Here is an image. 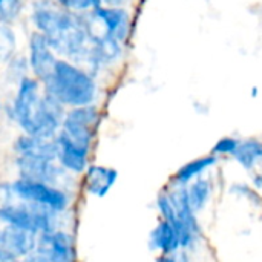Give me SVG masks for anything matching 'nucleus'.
Listing matches in <instances>:
<instances>
[{"mask_svg": "<svg viewBox=\"0 0 262 262\" xmlns=\"http://www.w3.org/2000/svg\"><path fill=\"white\" fill-rule=\"evenodd\" d=\"M32 23L37 32L45 35L55 54L64 55L71 63L89 74L100 69L94 40L89 35L83 17L49 0H38L32 8Z\"/></svg>", "mask_w": 262, "mask_h": 262, "instance_id": "obj_1", "label": "nucleus"}, {"mask_svg": "<svg viewBox=\"0 0 262 262\" xmlns=\"http://www.w3.org/2000/svg\"><path fill=\"white\" fill-rule=\"evenodd\" d=\"M63 107L49 94H41L37 78L25 77L18 81L14 101L8 107V117L26 135L55 138L66 114Z\"/></svg>", "mask_w": 262, "mask_h": 262, "instance_id": "obj_2", "label": "nucleus"}, {"mask_svg": "<svg viewBox=\"0 0 262 262\" xmlns=\"http://www.w3.org/2000/svg\"><path fill=\"white\" fill-rule=\"evenodd\" d=\"M160 220L167 221L178 233L181 250L192 253L203 239V229L198 215L192 210L184 186H170L157 196Z\"/></svg>", "mask_w": 262, "mask_h": 262, "instance_id": "obj_3", "label": "nucleus"}, {"mask_svg": "<svg viewBox=\"0 0 262 262\" xmlns=\"http://www.w3.org/2000/svg\"><path fill=\"white\" fill-rule=\"evenodd\" d=\"M43 84L46 94L69 107L94 104L97 97L94 77L68 60H57L52 75Z\"/></svg>", "mask_w": 262, "mask_h": 262, "instance_id": "obj_4", "label": "nucleus"}, {"mask_svg": "<svg viewBox=\"0 0 262 262\" xmlns=\"http://www.w3.org/2000/svg\"><path fill=\"white\" fill-rule=\"evenodd\" d=\"M58 213L23 201L0 204V224L15 227L34 235L58 230Z\"/></svg>", "mask_w": 262, "mask_h": 262, "instance_id": "obj_5", "label": "nucleus"}, {"mask_svg": "<svg viewBox=\"0 0 262 262\" xmlns=\"http://www.w3.org/2000/svg\"><path fill=\"white\" fill-rule=\"evenodd\" d=\"M9 190L11 196H14L15 200L45 207L58 215L64 213L71 206L69 193L57 186L17 178L15 181L9 183Z\"/></svg>", "mask_w": 262, "mask_h": 262, "instance_id": "obj_6", "label": "nucleus"}, {"mask_svg": "<svg viewBox=\"0 0 262 262\" xmlns=\"http://www.w3.org/2000/svg\"><path fill=\"white\" fill-rule=\"evenodd\" d=\"M100 120V112L94 104L71 107L63 118L60 132L66 138L77 144L92 149V143L97 132V124Z\"/></svg>", "mask_w": 262, "mask_h": 262, "instance_id": "obj_7", "label": "nucleus"}, {"mask_svg": "<svg viewBox=\"0 0 262 262\" xmlns=\"http://www.w3.org/2000/svg\"><path fill=\"white\" fill-rule=\"evenodd\" d=\"M15 169L18 178L21 180L45 183L61 189H64L61 183L66 180L69 173L57 161L28 158V157H15Z\"/></svg>", "mask_w": 262, "mask_h": 262, "instance_id": "obj_8", "label": "nucleus"}, {"mask_svg": "<svg viewBox=\"0 0 262 262\" xmlns=\"http://www.w3.org/2000/svg\"><path fill=\"white\" fill-rule=\"evenodd\" d=\"M37 235L3 226L0 232V262H14L25 259L35 253Z\"/></svg>", "mask_w": 262, "mask_h": 262, "instance_id": "obj_9", "label": "nucleus"}, {"mask_svg": "<svg viewBox=\"0 0 262 262\" xmlns=\"http://www.w3.org/2000/svg\"><path fill=\"white\" fill-rule=\"evenodd\" d=\"M35 253L49 262H75L74 236L64 230L41 233L37 236Z\"/></svg>", "mask_w": 262, "mask_h": 262, "instance_id": "obj_10", "label": "nucleus"}, {"mask_svg": "<svg viewBox=\"0 0 262 262\" xmlns=\"http://www.w3.org/2000/svg\"><path fill=\"white\" fill-rule=\"evenodd\" d=\"M29 68L32 69L35 78L45 83L54 72L57 57L45 35L40 32H34L29 38Z\"/></svg>", "mask_w": 262, "mask_h": 262, "instance_id": "obj_11", "label": "nucleus"}, {"mask_svg": "<svg viewBox=\"0 0 262 262\" xmlns=\"http://www.w3.org/2000/svg\"><path fill=\"white\" fill-rule=\"evenodd\" d=\"M55 141L58 146L57 163L71 175L72 173L74 175H83L86 172V169L89 167L91 149L74 143L72 140L66 138L61 134H57Z\"/></svg>", "mask_w": 262, "mask_h": 262, "instance_id": "obj_12", "label": "nucleus"}, {"mask_svg": "<svg viewBox=\"0 0 262 262\" xmlns=\"http://www.w3.org/2000/svg\"><path fill=\"white\" fill-rule=\"evenodd\" d=\"M12 149L17 157L38 158L48 161H57L58 155V146L55 138H40L26 134L15 138Z\"/></svg>", "mask_w": 262, "mask_h": 262, "instance_id": "obj_13", "label": "nucleus"}, {"mask_svg": "<svg viewBox=\"0 0 262 262\" xmlns=\"http://www.w3.org/2000/svg\"><path fill=\"white\" fill-rule=\"evenodd\" d=\"M83 175L84 190L97 198L106 196L118 180V172L114 167L103 164H89Z\"/></svg>", "mask_w": 262, "mask_h": 262, "instance_id": "obj_14", "label": "nucleus"}, {"mask_svg": "<svg viewBox=\"0 0 262 262\" xmlns=\"http://www.w3.org/2000/svg\"><path fill=\"white\" fill-rule=\"evenodd\" d=\"M149 247L154 252H160V255H177L181 252L177 230L164 220H160L158 224L152 229L149 235Z\"/></svg>", "mask_w": 262, "mask_h": 262, "instance_id": "obj_15", "label": "nucleus"}, {"mask_svg": "<svg viewBox=\"0 0 262 262\" xmlns=\"http://www.w3.org/2000/svg\"><path fill=\"white\" fill-rule=\"evenodd\" d=\"M218 164V157L209 154L200 158H195L186 164H183L172 177L170 186H187L193 180L206 175V172Z\"/></svg>", "mask_w": 262, "mask_h": 262, "instance_id": "obj_16", "label": "nucleus"}, {"mask_svg": "<svg viewBox=\"0 0 262 262\" xmlns=\"http://www.w3.org/2000/svg\"><path fill=\"white\" fill-rule=\"evenodd\" d=\"M184 189H186V196H187V201H189L192 210L198 215L209 206V203L212 200L213 181L207 175H203V177L193 180L192 183H189L187 186H184Z\"/></svg>", "mask_w": 262, "mask_h": 262, "instance_id": "obj_17", "label": "nucleus"}, {"mask_svg": "<svg viewBox=\"0 0 262 262\" xmlns=\"http://www.w3.org/2000/svg\"><path fill=\"white\" fill-rule=\"evenodd\" d=\"M233 160L247 172H253L262 163V141L258 138L241 140L236 152L233 154Z\"/></svg>", "mask_w": 262, "mask_h": 262, "instance_id": "obj_18", "label": "nucleus"}, {"mask_svg": "<svg viewBox=\"0 0 262 262\" xmlns=\"http://www.w3.org/2000/svg\"><path fill=\"white\" fill-rule=\"evenodd\" d=\"M15 49V35L12 29L0 23V63L9 61Z\"/></svg>", "mask_w": 262, "mask_h": 262, "instance_id": "obj_19", "label": "nucleus"}, {"mask_svg": "<svg viewBox=\"0 0 262 262\" xmlns=\"http://www.w3.org/2000/svg\"><path fill=\"white\" fill-rule=\"evenodd\" d=\"M241 140L239 138H235V137H223L220 138L215 146L212 147V155L215 157H233V154L236 152L238 146H239Z\"/></svg>", "mask_w": 262, "mask_h": 262, "instance_id": "obj_20", "label": "nucleus"}, {"mask_svg": "<svg viewBox=\"0 0 262 262\" xmlns=\"http://www.w3.org/2000/svg\"><path fill=\"white\" fill-rule=\"evenodd\" d=\"M21 11V0H0V23H11Z\"/></svg>", "mask_w": 262, "mask_h": 262, "instance_id": "obj_21", "label": "nucleus"}, {"mask_svg": "<svg viewBox=\"0 0 262 262\" xmlns=\"http://www.w3.org/2000/svg\"><path fill=\"white\" fill-rule=\"evenodd\" d=\"M57 3L71 11V12H84V11H94L95 8L101 6V0H57Z\"/></svg>", "mask_w": 262, "mask_h": 262, "instance_id": "obj_22", "label": "nucleus"}, {"mask_svg": "<svg viewBox=\"0 0 262 262\" xmlns=\"http://www.w3.org/2000/svg\"><path fill=\"white\" fill-rule=\"evenodd\" d=\"M157 262H190L187 252H178L177 255H160Z\"/></svg>", "mask_w": 262, "mask_h": 262, "instance_id": "obj_23", "label": "nucleus"}, {"mask_svg": "<svg viewBox=\"0 0 262 262\" xmlns=\"http://www.w3.org/2000/svg\"><path fill=\"white\" fill-rule=\"evenodd\" d=\"M252 183H253V186H255L258 190H262V173H255Z\"/></svg>", "mask_w": 262, "mask_h": 262, "instance_id": "obj_24", "label": "nucleus"}, {"mask_svg": "<svg viewBox=\"0 0 262 262\" xmlns=\"http://www.w3.org/2000/svg\"><path fill=\"white\" fill-rule=\"evenodd\" d=\"M25 261H26V262H49V261H48V259H45L43 256L37 255V253H32L31 256L25 258Z\"/></svg>", "mask_w": 262, "mask_h": 262, "instance_id": "obj_25", "label": "nucleus"}, {"mask_svg": "<svg viewBox=\"0 0 262 262\" xmlns=\"http://www.w3.org/2000/svg\"><path fill=\"white\" fill-rule=\"evenodd\" d=\"M107 3V5H112V6H118V5H121V3H124L126 0H101V3Z\"/></svg>", "mask_w": 262, "mask_h": 262, "instance_id": "obj_26", "label": "nucleus"}, {"mask_svg": "<svg viewBox=\"0 0 262 262\" xmlns=\"http://www.w3.org/2000/svg\"><path fill=\"white\" fill-rule=\"evenodd\" d=\"M0 111H2V103H0Z\"/></svg>", "mask_w": 262, "mask_h": 262, "instance_id": "obj_27", "label": "nucleus"}, {"mask_svg": "<svg viewBox=\"0 0 262 262\" xmlns=\"http://www.w3.org/2000/svg\"><path fill=\"white\" fill-rule=\"evenodd\" d=\"M0 232H2V227H0Z\"/></svg>", "mask_w": 262, "mask_h": 262, "instance_id": "obj_28", "label": "nucleus"}]
</instances>
